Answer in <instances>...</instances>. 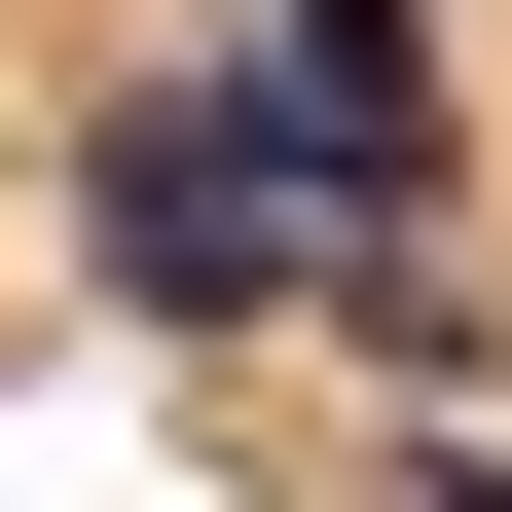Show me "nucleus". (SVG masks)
Here are the masks:
<instances>
[{
  "mask_svg": "<svg viewBox=\"0 0 512 512\" xmlns=\"http://www.w3.org/2000/svg\"><path fill=\"white\" fill-rule=\"evenodd\" d=\"M74 220H110V293H147V330H220V293H330V183H293V110L256 74H147L74 147Z\"/></svg>",
  "mask_w": 512,
  "mask_h": 512,
  "instance_id": "nucleus-1",
  "label": "nucleus"
},
{
  "mask_svg": "<svg viewBox=\"0 0 512 512\" xmlns=\"http://www.w3.org/2000/svg\"><path fill=\"white\" fill-rule=\"evenodd\" d=\"M256 110H293V183H330V293L439 256V0H256Z\"/></svg>",
  "mask_w": 512,
  "mask_h": 512,
  "instance_id": "nucleus-2",
  "label": "nucleus"
},
{
  "mask_svg": "<svg viewBox=\"0 0 512 512\" xmlns=\"http://www.w3.org/2000/svg\"><path fill=\"white\" fill-rule=\"evenodd\" d=\"M403 512H512V476H476V439H403Z\"/></svg>",
  "mask_w": 512,
  "mask_h": 512,
  "instance_id": "nucleus-3",
  "label": "nucleus"
}]
</instances>
